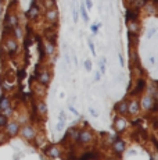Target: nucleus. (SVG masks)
<instances>
[{"instance_id":"obj_35","label":"nucleus","mask_w":158,"mask_h":160,"mask_svg":"<svg viewBox=\"0 0 158 160\" xmlns=\"http://www.w3.org/2000/svg\"><path fill=\"white\" fill-rule=\"evenodd\" d=\"M83 4H85V7L87 10L93 9V1H92V0H85V1H83Z\"/></svg>"},{"instance_id":"obj_9","label":"nucleus","mask_w":158,"mask_h":160,"mask_svg":"<svg viewBox=\"0 0 158 160\" xmlns=\"http://www.w3.org/2000/svg\"><path fill=\"white\" fill-rule=\"evenodd\" d=\"M38 82L40 84V85H43V87L49 88L50 82H51V79H53V73H51V70L47 68V67H43V68H39V65H38Z\"/></svg>"},{"instance_id":"obj_20","label":"nucleus","mask_w":158,"mask_h":160,"mask_svg":"<svg viewBox=\"0 0 158 160\" xmlns=\"http://www.w3.org/2000/svg\"><path fill=\"white\" fill-rule=\"evenodd\" d=\"M13 106V102H11V97L7 95H3L0 96V111H4L6 109H9Z\"/></svg>"},{"instance_id":"obj_22","label":"nucleus","mask_w":158,"mask_h":160,"mask_svg":"<svg viewBox=\"0 0 158 160\" xmlns=\"http://www.w3.org/2000/svg\"><path fill=\"white\" fill-rule=\"evenodd\" d=\"M147 1H150V0H131V1H129V4H131L132 9L143 10V7L147 4Z\"/></svg>"},{"instance_id":"obj_10","label":"nucleus","mask_w":158,"mask_h":160,"mask_svg":"<svg viewBox=\"0 0 158 160\" xmlns=\"http://www.w3.org/2000/svg\"><path fill=\"white\" fill-rule=\"evenodd\" d=\"M19 128H21V124H19L17 120H9V123L6 124V127L3 128V131H4V134L7 135L9 139H13V138L18 137Z\"/></svg>"},{"instance_id":"obj_2","label":"nucleus","mask_w":158,"mask_h":160,"mask_svg":"<svg viewBox=\"0 0 158 160\" xmlns=\"http://www.w3.org/2000/svg\"><path fill=\"white\" fill-rule=\"evenodd\" d=\"M96 141H97V137H96V132L93 129H89V128H82V129H79L78 139H76L78 145L86 148V146L93 145Z\"/></svg>"},{"instance_id":"obj_18","label":"nucleus","mask_w":158,"mask_h":160,"mask_svg":"<svg viewBox=\"0 0 158 160\" xmlns=\"http://www.w3.org/2000/svg\"><path fill=\"white\" fill-rule=\"evenodd\" d=\"M79 129H81V128H78V127H72V128H69V129L67 131V135L64 137V139H67V141L72 142V143H76V139H78V134H79Z\"/></svg>"},{"instance_id":"obj_5","label":"nucleus","mask_w":158,"mask_h":160,"mask_svg":"<svg viewBox=\"0 0 158 160\" xmlns=\"http://www.w3.org/2000/svg\"><path fill=\"white\" fill-rule=\"evenodd\" d=\"M18 135L22 138L25 142H33L35 137L38 135V129L35 128L33 124H29V123L21 124V128H19Z\"/></svg>"},{"instance_id":"obj_24","label":"nucleus","mask_w":158,"mask_h":160,"mask_svg":"<svg viewBox=\"0 0 158 160\" xmlns=\"http://www.w3.org/2000/svg\"><path fill=\"white\" fill-rule=\"evenodd\" d=\"M79 14H81L82 20H83L85 23H89V20H90V17H89V10L86 9L83 3H81V4H79Z\"/></svg>"},{"instance_id":"obj_44","label":"nucleus","mask_w":158,"mask_h":160,"mask_svg":"<svg viewBox=\"0 0 158 160\" xmlns=\"http://www.w3.org/2000/svg\"><path fill=\"white\" fill-rule=\"evenodd\" d=\"M153 3H155V4H157V0H153Z\"/></svg>"},{"instance_id":"obj_15","label":"nucleus","mask_w":158,"mask_h":160,"mask_svg":"<svg viewBox=\"0 0 158 160\" xmlns=\"http://www.w3.org/2000/svg\"><path fill=\"white\" fill-rule=\"evenodd\" d=\"M40 15H42V11H40L39 4L32 3L29 10H28V13H27V18L29 20V21H38V20L40 18Z\"/></svg>"},{"instance_id":"obj_32","label":"nucleus","mask_w":158,"mask_h":160,"mask_svg":"<svg viewBox=\"0 0 158 160\" xmlns=\"http://www.w3.org/2000/svg\"><path fill=\"white\" fill-rule=\"evenodd\" d=\"M87 45H89V49H90L92 55L96 56V47H95V43H93V41H92V39H87Z\"/></svg>"},{"instance_id":"obj_33","label":"nucleus","mask_w":158,"mask_h":160,"mask_svg":"<svg viewBox=\"0 0 158 160\" xmlns=\"http://www.w3.org/2000/svg\"><path fill=\"white\" fill-rule=\"evenodd\" d=\"M157 32V29L155 28H150L149 31H147V39H151V38L154 36V33Z\"/></svg>"},{"instance_id":"obj_26","label":"nucleus","mask_w":158,"mask_h":160,"mask_svg":"<svg viewBox=\"0 0 158 160\" xmlns=\"http://www.w3.org/2000/svg\"><path fill=\"white\" fill-rule=\"evenodd\" d=\"M99 157H101V155L93 151H89L86 153H83V155H81V159H99Z\"/></svg>"},{"instance_id":"obj_21","label":"nucleus","mask_w":158,"mask_h":160,"mask_svg":"<svg viewBox=\"0 0 158 160\" xmlns=\"http://www.w3.org/2000/svg\"><path fill=\"white\" fill-rule=\"evenodd\" d=\"M11 35H13L17 41H22L24 38H25V32H24V28L21 27V25H17V27H14L13 29H11Z\"/></svg>"},{"instance_id":"obj_42","label":"nucleus","mask_w":158,"mask_h":160,"mask_svg":"<svg viewBox=\"0 0 158 160\" xmlns=\"http://www.w3.org/2000/svg\"><path fill=\"white\" fill-rule=\"evenodd\" d=\"M125 153H126L128 156H135L136 155V151H128V149H126V152H125Z\"/></svg>"},{"instance_id":"obj_17","label":"nucleus","mask_w":158,"mask_h":160,"mask_svg":"<svg viewBox=\"0 0 158 160\" xmlns=\"http://www.w3.org/2000/svg\"><path fill=\"white\" fill-rule=\"evenodd\" d=\"M115 113L118 116L128 117V99H122L121 102H118L115 105Z\"/></svg>"},{"instance_id":"obj_1","label":"nucleus","mask_w":158,"mask_h":160,"mask_svg":"<svg viewBox=\"0 0 158 160\" xmlns=\"http://www.w3.org/2000/svg\"><path fill=\"white\" fill-rule=\"evenodd\" d=\"M139 103H140V109L144 110L146 113H153L155 114L158 110V99H154L153 96H150L149 93H143L140 95V99H139Z\"/></svg>"},{"instance_id":"obj_7","label":"nucleus","mask_w":158,"mask_h":160,"mask_svg":"<svg viewBox=\"0 0 158 160\" xmlns=\"http://www.w3.org/2000/svg\"><path fill=\"white\" fill-rule=\"evenodd\" d=\"M42 17H43V21L46 24H50V25H57V23L60 21V10L57 7H51V9H46L43 13H42Z\"/></svg>"},{"instance_id":"obj_14","label":"nucleus","mask_w":158,"mask_h":160,"mask_svg":"<svg viewBox=\"0 0 158 160\" xmlns=\"http://www.w3.org/2000/svg\"><path fill=\"white\" fill-rule=\"evenodd\" d=\"M146 87H147V81H146L144 78H137L135 82V88L131 91V97H137V96L143 95L146 91Z\"/></svg>"},{"instance_id":"obj_12","label":"nucleus","mask_w":158,"mask_h":160,"mask_svg":"<svg viewBox=\"0 0 158 160\" xmlns=\"http://www.w3.org/2000/svg\"><path fill=\"white\" fill-rule=\"evenodd\" d=\"M140 103H139V99L137 97H131L128 99V117H132L135 119L137 116L140 114Z\"/></svg>"},{"instance_id":"obj_38","label":"nucleus","mask_w":158,"mask_h":160,"mask_svg":"<svg viewBox=\"0 0 158 160\" xmlns=\"http://www.w3.org/2000/svg\"><path fill=\"white\" fill-rule=\"evenodd\" d=\"M118 59H119V65H121L122 68H123V67H125V60H123V56H122L121 53L118 55Z\"/></svg>"},{"instance_id":"obj_28","label":"nucleus","mask_w":158,"mask_h":160,"mask_svg":"<svg viewBox=\"0 0 158 160\" xmlns=\"http://www.w3.org/2000/svg\"><path fill=\"white\" fill-rule=\"evenodd\" d=\"M9 120H10V117H7L4 113L0 111V129H3L6 127V124L9 123Z\"/></svg>"},{"instance_id":"obj_19","label":"nucleus","mask_w":158,"mask_h":160,"mask_svg":"<svg viewBox=\"0 0 158 160\" xmlns=\"http://www.w3.org/2000/svg\"><path fill=\"white\" fill-rule=\"evenodd\" d=\"M56 47H57V45H54V43H51V42H49V41H46L45 46H43V52H45L46 57H53V56L56 55Z\"/></svg>"},{"instance_id":"obj_31","label":"nucleus","mask_w":158,"mask_h":160,"mask_svg":"<svg viewBox=\"0 0 158 160\" xmlns=\"http://www.w3.org/2000/svg\"><path fill=\"white\" fill-rule=\"evenodd\" d=\"M101 60H103V61H100L99 63V71H100V74H103L104 75V74H105V70H107L105 68V57H103Z\"/></svg>"},{"instance_id":"obj_13","label":"nucleus","mask_w":158,"mask_h":160,"mask_svg":"<svg viewBox=\"0 0 158 160\" xmlns=\"http://www.w3.org/2000/svg\"><path fill=\"white\" fill-rule=\"evenodd\" d=\"M35 110H36L38 116L40 119H46L47 117V114H49V106H47V103L45 102L43 97H38L36 100H35Z\"/></svg>"},{"instance_id":"obj_11","label":"nucleus","mask_w":158,"mask_h":160,"mask_svg":"<svg viewBox=\"0 0 158 160\" xmlns=\"http://www.w3.org/2000/svg\"><path fill=\"white\" fill-rule=\"evenodd\" d=\"M128 128H129V121H128V117H123V116H117V117L114 119L113 129L117 134L125 132Z\"/></svg>"},{"instance_id":"obj_40","label":"nucleus","mask_w":158,"mask_h":160,"mask_svg":"<svg viewBox=\"0 0 158 160\" xmlns=\"http://www.w3.org/2000/svg\"><path fill=\"white\" fill-rule=\"evenodd\" d=\"M64 59H65V64H68V65L71 64V59H69V56H68V53H67V52L64 53Z\"/></svg>"},{"instance_id":"obj_4","label":"nucleus","mask_w":158,"mask_h":160,"mask_svg":"<svg viewBox=\"0 0 158 160\" xmlns=\"http://www.w3.org/2000/svg\"><path fill=\"white\" fill-rule=\"evenodd\" d=\"M42 151L46 157H50V159H63L64 157V149L58 143H47L43 146Z\"/></svg>"},{"instance_id":"obj_37","label":"nucleus","mask_w":158,"mask_h":160,"mask_svg":"<svg viewBox=\"0 0 158 160\" xmlns=\"http://www.w3.org/2000/svg\"><path fill=\"white\" fill-rule=\"evenodd\" d=\"M89 113H90L92 117H99V111L96 109H93V107H89Z\"/></svg>"},{"instance_id":"obj_25","label":"nucleus","mask_w":158,"mask_h":160,"mask_svg":"<svg viewBox=\"0 0 158 160\" xmlns=\"http://www.w3.org/2000/svg\"><path fill=\"white\" fill-rule=\"evenodd\" d=\"M143 9L147 11V15H155V14H157V4H155V3L147 1V4H146Z\"/></svg>"},{"instance_id":"obj_8","label":"nucleus","mask_w":158,"mask_h":160,"mask_svg":"<svg viewBox=\"0 0 158 160\" xmlns=\"http://www.w3.org/2000/svg\"><path fill=\"white\" fill-rule=\"evenodd\" d=\"M19 25V15L15 11H9L7 15H6V20H4V35L7 33H11V29L14 27Z\"/></svg>"},{"instance_id":"obj_30","label":"nucleus","mask_w":158,"mask_h":160,"mask_svg":"<svg viewBox=\"0 0 158 160\" xmlns=\"http://www.w3.org/2000/svg\"><path fill=\"white\" fill-rule=\"evenodd\" d=\"M83 67L87 73H92V70H93V64H92V60L90 59H86L85 63H83Z\"/></svg>"},{"instance_id":"obj_23","label":"nucleus","mask_w":158,"mask_h":160,"mask_svg":"<svg viewBox=\"0 0 158 160\" xmlns=\"http://www.w3.org/2000/svg\"><path fill=\"white\" fill-rule=\"evenodd\" d=\"M139 11L140 10H136V9H128L126 10V21L139 20Z\"/></svg>"},{"instance_id":"obj_41","label":"nucleus","mask_w":158,"mask_h":160,"mask_svg":"<svg viewBox=\"0 0 158 160\" xmlns=\"http://www.w3.org/2000/svg\"><path fill=\"white\" fill-rule=\"evenodd\" d=\"M100 79H101V74H100V71H96V74H95V81H96V82H99Z\"/></svg>"},{"instance_id":"obj_36","label":"nucleus","mask_w":158,"mask_h":160,"mask_svg":"<svg viewBox=\"0 0 158 160\" xmlns=\"http://www.w3.org/2000/svg\"><path fill=\"white\" fill-rule=\"evenodd\" d=\"M58 121H61V123H65V121H67V116H65V113H64V111H60Z\"/></svg>"},{"instance_id":"obj_3","label":"nucleus","mask_w":158,"mask_h":160,"mask_svg":"<svg viewBox=\"0 0 158 160\" xmlns=\"http://www.w3.org/2000/svg\"><path fill=\"white\" fill-rule=\"evenodd\" d=\"M1 47L4 49V52L10 57H14L19 52V43L15 38L11 35V33H7L4 35V39H3V43H1Z\"/></svg>"},{"instance_id":"obj_6","label":"nucleus","mask_w":158,"mask_h":160,"mask_svg":"<svg viewBox=\"0 0 158 160\" xmlns=\"http://www.w3.org/2000/svg\"><path fill=\"white\" fill-rule=\"evenodd\" d=\"M110 148H111V152H113L114 156L121 157L128 149V142L125 141V139H122L121 137H117L113 141V143L110 145Z\"/></svg>"},{"instance_id":"obj_27","label":"nucleus","mask_w":158,"mask_h":160,"mask_svg":"<svg viewBox=\"0 0 158 160\" xmlns=\"http://www.w3.org/2000/svg\"><path fill=\"white\" fill-rule=\"evenodd\" d=\"M75 1H76V0H74V4H72V18H74V23L76 24L78 20H79V9H78V6Z\"/></svg>"},{"instance_id":"obj_16","label":"nucleus","mask_w":158,"mask_h":160,"mask_svg":"<svg viewBox=\"0 0 158 160\" xmlns=\"http://www.w3.org/2000/svg\"><path fill=\"white\" fill-rule=\"evenodd\" d=\"M126 25H128V33H129V35L139 36L140 31H141V24L139 23V20H135V21H126Z\"/></svg>"},{"instance_id":"obj_39","label":"nucleus","mask_w":158,"mask_h":160,"mask_svg":"<svg viewBox=\"0 0 158 160\" xmlns=\"http://www.w3.org/2000/svg\"><path fill=\"white\" fill-rule=\"evenodd\" d=\"M68 109H69V111H72V113H74L75 116H79V111H78V110L75 109V107H74L72 105H68Z\"/></svg>"},{"instance_id":"obj_29","label":"nucleus","mask_w":158,"mask_h":160,"mask_svg":"<svg viewBox=\"0 0 158 160\" xmlns=\"http://www.w3.org/2000/svg\"><path fill=\"white\" fill-rule=\"evenodd\" d=\"M101 27H103V25H101V23H95V24H92V25H90V31H92V33H93V35H96V33L99 32V29H100Z\"/></svg>"},{"instance_id":"obj_43","label":"nucleus","mask_w":158,"mask_h":160,"mask_svg":"<svg viewBox=\"0 0 158 160\" xmlns=\"http://www.w3.org/2000/svg\"><path fill=\"white\" fill-rule=\"evenodd\" d=\"M150 64H151V65H154V64H155V57H154V56H151V57H150Z\"/></svg>"},{"instance_id":"obj_34","label":"nucleus","mask_w":158,"mask_h":160,"mask_svg":"<svg viewBox=\"0 0 158 160\" xmlns=\"http://www.w3.org/2000/svg\"><path fill=\"white\" fill-rule=\"evenodd\" d=\"M64 125H65V123H61V121H58V123L56 124V131L61 132V131L64 129Z\"/></svg>"}]
</instances>
